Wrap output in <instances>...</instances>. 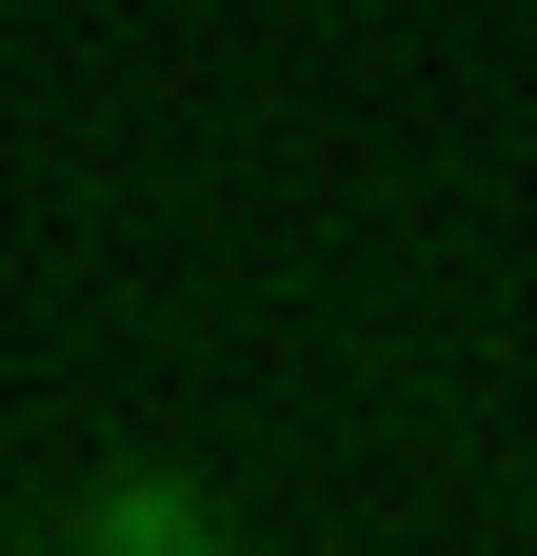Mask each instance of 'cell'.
Masks as SVG:
<instances>
[{
    "instance_id": "6da1fadb",
    "label": "cell",
    "mask_w": 537,
    "mask_h": 556,
    "mask_svg": "<svg viewBox=\"0 0 537 556\" xmlns=\"http://www.w3.org/2000/svg\"><path fill=\"white\" fill-rule=\"evenodd\" d=\"M80 556H220V497H199V477H100V497H80Z\"/></svg>"
}]
</instances>
